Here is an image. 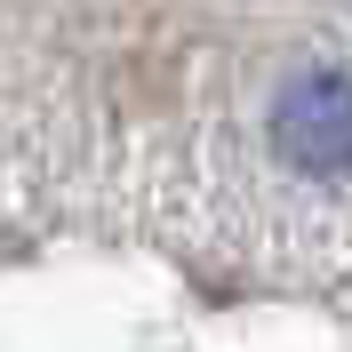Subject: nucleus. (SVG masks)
Instances as JSON below:
<instances>
[{
  "label": "nucleus",
  "instance_id": "1",
  "mask_svg": "<svg viewBox=\"0 0 352 352\" xmlns=\"http://www.w3.org/2000/svg\"><path fill=\"white\" fill-rule=\"evenodd\" d=\"M272 144L305 176H352V72H296L272 96Z\"/></svg>",
  "mask_w": 352,
  "mask_h": 352
}]
</instances>
